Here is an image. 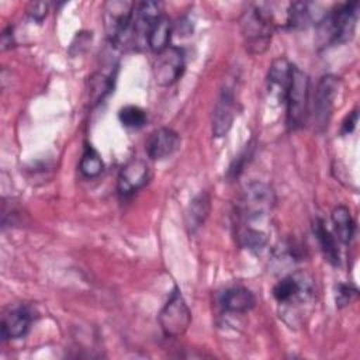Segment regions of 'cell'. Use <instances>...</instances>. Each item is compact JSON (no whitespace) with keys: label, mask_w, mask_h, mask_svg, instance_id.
Masks as SVG:
<instances>
[{"label":"cell","mask_w":360,"mask_h":360,"mask_svg":"<svg viewBox=\"0 0 360 360\" xmlns=\"http://www.w3.org/2000/svg\"><path fill=\"white\" fill-rule=\"evenodd\" d=\"M277 27L273 11L263 6L249 7L240 17V30L245 46L250 53H263L271 41V32Z\"/></svg>","instance_id":"obj_1"},{"label":"cell","mask_w":360,"mask_h":360,"mask_svg":"<svg viewBox=\"0 0 360 360\" xmlns=\"http://www.w3.org/2000/svg\"><path fill=\"white\" fill-rule=\"evenodd\" d=\"M273 297L284 308V314L291 309H298L308 305L315 298V284L312 277L304 271L298 270L283 277L273 287Z\"/></svg>","instance_id":"obj_2"},{"label":"cell","mask_w":360,"mask_h":360,"mask_svg":"<svg viewBox=\"0 0 360 360\" xmlns=\"http://www.w3.org/2000/svg\"><path fill=\"white\" fill-rule=\"evenodd\" d=\"M359 3H343L329 11L318 25L319 39L322 44H340L349 41L356 28Z\"/></svg>","instance_id":"obj_3"},{"label":"cell","mask_w":360,"mask_h":360,"mask_svg":"<svg viewBox=\"0 0 360 360\" xmlns=\"http://www.w3.org/2000/svg\"><path fill=\"white\" fill-rule=\"evenodd\" d=\"M276 205L274 190L263 181L245 186L236 202V217L242 224L267 217Z\"/></svg>","instance_id":"obj_4"},{"label":"cell","mask_w":360,"mask_h":360,"mask_svg":"<svg viewBox=\"0 0 360 360\" xmlns=\"http://www.w3.org/2000/svg\"><path fill=\"white\" fill-rule=\"evenodd\" d=\"M287 105L285 122L288 129L295 131L301 128L308 117L309 103V77L295 65L292 66L290 86L284 97Z\"/></svg>","instance_id":"obj_5"},{"label":"cell","mask_w":360,"mask_h":360,"mask_svg":"<svg viewBox=\"0 0 360 360\" xmlns=\"http://www.w3.org/2000/svg\"><path fill=\"white\" fill-rule=\"evenodd\" d=\"M135 6L127 0H111L104 4V28L110 42L117 48L125 49Z\"/></svg>","instance_id":"obj_6"},{"label":"cell","mask_w":360,"mask_h":360,"mask_svg":"<svg viewBox=\"0 0 360 360\" xmlns=\"http://www.w3.org/2000/svg\"><path fill=\"white\" fill-rule=\"evenodd\" d=\"M162 332L167 338H179L191 323V312L179 288H174L159 314Z\"/></svg>","instance_id":"obj_7"},{"label":"cell","mask_w":360,"mask_h":360,"mask_svg":"<svg viewBox=\"0 0 360 360\" xmlns=\"http://www.w3.org/2000/svg\"><path fill=\"white\" fill-rule=\"evenodd\" d=\"M339 77L333 75H325L318 82L314 94V122L318 131H323L329 124L339 91Z\"/></svg>","instance_id":"obj_8"},{"label":"cell","mask_w":360,"mask_h":360,"mask_svg":"<svg viewBox=\"0 0 360 360\" xmlns=\"http://www.w3.org/2000/svg\"><path fill=\"white\" fill-rule=\"evenodd\" d=\"M184 70V51L169 45L158 53L153 63V77L159 86L173 84Z\"/></svg>","instance_id":"obj_9"},{"label":"cell","mask_w":360,"mask_h":360,"mask_svg":"<svg viewBox=\"0 0 360 360\" xmlns=\"http://www.w3.org/2000/svg\"><path fill=\"white\" fill-rule=\"evenodd\" d=\"M236 112V100L233 90L229 87H225L221 90L217 103L212 110V135L217 138L224 136L232 127L233 118Z\"/></svg>","instance_id":"obj_10"},{"label":"cell","mask_w":360,"mask_h":360,"mask_svg":"<svg viewBox=\"0 0 360 360\" xmlns=\"http://www.w3.org/2000/svg\"><path fill=\"white\" fill-rule=\"evenodd\" d=\"M180 146L179 134L167 127L155 129L146 139L145 149L150 159L160 160L173 155Z\"/></svg>","instance_id":"obj_11"},{"label":"cell","mask_w":360,"mask_h":360,"mask_svg":"<svg viewBox=\"0 0 360 360\" xmlns=\"http://www.w3.org/2000/svg\"><path fill=\"white\" fill-rule=\"evenodd\" d=\"M149 179V167L142 159H131L118 174L117 187L120 194L128 195L142 188Z\"/></svg>","instance_id":"obj_12"},{"label":"cell","mask_w":360,"mask_h":360,"mask_svg":"<svg viewBox=\"0 0 360 360\" xmlns=\"http://www.w3.org/2000/svg\"><path fill=\"white\" fill-rule=\"evenodd\" d=\"M34 321L32 311L28 307H18L7 312L1 319V339H20L25 336Z\"/></svg>","instance_id":"obj_13"},{"label":"cell","mask_w":360,"mask_h":360,"mask_svg":"<svg viewBox=\"0 0 360 360\" xmlns=\"http://www.w3.org/2000/svg\"><path fill=\"white\" fill-rule=\"evenodd\" d=\"M292 66L294 65L290 63L285 58H277L270 65L267 75L269 90L281 100H284L287 89L290 86Z\"/></svg>","instance_id":"obj_14"},{"label":"cell","mask_w":360,"mask_h":360,"mask_svg":"<svg viewBox=\"0 0 360 360\" xmlns=\"http://www.w3.org/2000/svg\"><path fill=\"white\" fill-rule=\"evenodd\" d=\"M219 304L226 312L242 314L255 307L256 298L249 288L238 285L225 290L219 297Z\"/></svg>","instance_id":"obj_15"},{"label":"cell","mask_w":360,"mask_h":360,"mask_svg":"<svg viewBox=\"0 0 360 360\" xmlns=\"http://www.w3.org/2000/svg\"><path fill=\"white\" fill-rule=\"evenodd\" d=\"M211 200L208 193L201 191L191 201L186 211V226L190 233H195L210 215Z\"/></svg>","instance_id":"obj_16"},{"label":"cell","mask_w":360,"mask_h":360,"mask_svg":"<svg viewBox=\"0 0 360 360\" xmlns=\"http://www.w3.org/2000/svg\"><path fill=\"white\" fill-rule=\"evenodd\" d=\"M170 37H172V22L169 20L167 15L162 14L160 17H158L148 34V46L159 53L163 49H166L169 46L170 42Z\"/></svg>","instance_id":"obj_17"},{"label":"cell","mask_w":360,"mask_h":360,"mask_svg":"<svg viewBox=\"0 0 360 360\" xmlns=\"http://www.w3.org/2000/svg\"><path fill=\"white\" fill-rule=\"evenodd\" d=\"M312 229H314V233H315V236L319 242V246H321V250H322L325 259L330 264L338 266L339 264V249H338L335 236L330 233V231L325 225V221L321 219V218H316L314 221Z\"/></svg>","instance_id":"obj_18"},{"label":"cell","mask_w":360,"mask_h":360,"mask_svg":"<svg viewBox=\"0 0 360 360\" xmlns=\"http://www.w3.org/2000/svg\"><path fill=\"white\" fill-rule=\"evenodd\" d=\"M332 222L338 239L347 245L354 235V221L346 205H338L332 211Z\"/></svg>","instance_id":"obj_19"},{"label":"cell","mask_w":360,"mask_h":360,"mask_svg":"<svg viewBox=\"0 0 360 360\" xmlns=\"http://www.w3.org/2000/svg\"><path fill=\"white\" fill-rule=\"evenodd\" d=\"M236 240L240 248L249 250H262L267 245V235L263 231L252 228L246 224H238Z\"/></svg>","instance_id":"obj_20"},{"label":"cell","mask_w":360,"mask_h":360,"mask_svg":"<svg viewBox=\"0 0 360 360\" xmlns=\"http://www.w3.org/2000/svg\"><path fill=\"white\" fill-rule=\"evenodd\" d=\"M79 169L82 172V174L84 177L93 179L97 177L103 173L104 170V163L103 159L100 156V153L91 146V145H86L80 163H79Z\"/></svg>","instance_id":"obj_21"},{"label":"cell","mask_w":360,"mask_h":360,"mask_svg":"<svg viewBox=\"0 0 360 360\" xmlns=\"http://www.w3.org/2000/svg\"><path fill=\"white\" fill-rule=\"evenodd\" d=\"M311 21V11L309 4L304 1L291 3L287 8L285 17V27L295 28V27H305Z\"/></svg>","instance_id":"obj_22"},{"label":"cell","mask_w":360,"mask_h":360,"mask_svg":"<svg viewBox=\"0 0 360 360\" xmlns=\"http://www.w3.org/2000/svg\"><path fill=\"white\" fill-rule=\"evenodd\" d=\"M112 82L114 79L111 77V75H105L101 72H97L91 76L90 79V97L94 103H98L100 100H103L112 89Z\"/></svg>","instance_id":"obj_23"},{"label":"cell","mask_w":360,"mask_h":360,"mask_svg":"<svg viewBox=\"0 0 360 360\" xmlns=\"http://www.w3.org/2000/svg\"><path fill=\"white\" fill-rule=\"evenodd\" d=\"M118 118L127 128H142L146 122V112L138 105H125L120 110Z\"/></svg>","instance_id":"obj_24"},{"label":"cell","mask_w":360,"mask_h":360,"mask_svg":"<svg viewBox=\"0 0 360 360\" xmlns=\"http://www.w3.org/2000/svg\"><path fill=\"white\" fill-rule=\"evenodd\" d=\"M357 297H359V291L352 284H339L336 287L335 300H336L338 308H345L350 305L353 301L357 300Z\"/></svg>","instance_id":"obj_25"},{"label":"cell","mask_w":360,"mask_h":360,"mask_svg":"<svg viewBox=\"0 0 360 360\" xmlns=\"http://www.w3.org/2000/svg\"><path fill=\"white\" fill-rule=\"evenodd\" d=\"M49 10V4L46 1H32L27 7V14L30 18H32L37 22H41Z\"/></svg>","instance_id":"obj_26"},{"label":"cell","mask_w":360,"mask_h":360,"mask_svg":"<svg viewBox=\"0 0 360 360\" xmlns=\"http://www.w3.org/2000/svg\"><path fill=\"white\" fill-rule=\"evenodd\" d=\"M252 149H253V146H252L250 143L246 145L245 150H243V152L235 159V162L231 165L229 172H228V176H229L231 179H236V177L240 174V172L243 170V166H245V163H246V158L250 156Z\"/></svg>","instance_id":"obj_27"},{"label":"cell","mask_w":360,"mask_h":360,"mask_svg":"<svg viewBox=\"0 0 360 360\" xmlns=\"http://www.w3.org/2000/svg\"><path fill=\"white\" fill-rule=\"evenodd\" d=\"M357 124V110H353L342 124V134H350Z\"/></svg>","instance_id":"obj_28"},{"label":"cell","mask_w":360,"mask_h":360,"mask_svg":"<svg viewBox=\"0 0 360 360\" xmlns=\"http://www.w3.org/2000/svg\"><path fill=\"white\" fill-rule=\"evenodd\" d=\"M13 44H14V41H13V32H11V27H8V28H6V30L3 31V34H1V49L6 51L7 48H11Z\"/></svg>","instance_id":"obj_29"}]
</instances>
